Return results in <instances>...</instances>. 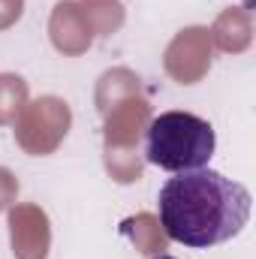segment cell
I'll return each instance as SVG.
<instances>
[{"label": "cell", "instance_id": "cell-1", "mask_svg": "<svg viewBox=\"0 0 256 259\" xmlns=\"http://www.w3.org/2000/svg\"><path fill=\"white\" fill-rule=\"evenodd\" d=\"M250 190L214 169L178 172L160 187L157 211L166 235L184 247H217L250 220Z\"/></svg>", "mask_w": 256, "mask_h": 259}, {"label": "cell", "instance_id": "cell-2", "mask_svg": "<svg viewBox=\"0 0 256 259\" xmlns=\"http://www.w3.org/2000/svg\"><path fill=\"white\" fill-rule=\"evenodd\" d=\"M217 136L214 127L190 112H163L148 124L145 157L151 166L166 172H193L205 169L214 157Z\"/></svg>", "mask_w": 256, "mask_h": 259}, {"label": "cell", "instance_id": "cell-3", "mask_svg": "<svg viewBox=\"0 0 256 259\" xmlns=\"http://www.w3.org/2000/svg\"><path fill=\"white\" fill-rule=\"evenodd\" d=\"M157 259H175V256H157Z\"/></svg>", "mask_w": 256, "mask_h": 259}]
</instances>
